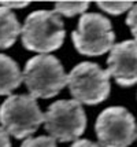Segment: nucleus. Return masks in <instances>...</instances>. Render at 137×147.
Here are the masks:
<instances>
[{"label": "nucleus", "mask_w": 137, "mask_h": 147, "mask_svg": "<svg viewBox=\"0 0 137 147\" xmlns=\"http://www.w3.org/2000/svg\"><path fill=\"white\" fill-rule=\"evenodd\" d=\"M65 25L55 10H37L29 14L22 26V44L29 51L48 54L63 44Z\"/></svg>", "instance_id": "f257e3e1"}, {"label": "nucleus", "mask_w": 137, "mask_h": 147, "mask_svg": "<svg viewBox=\"0 0 137 147\" xmlns=\"http://www.w3.org/2000/svg\"><path fill=\"white\" fill-rule=\"evenodd\" d=\"M23 81L33 98L48 99L58 95L67 85L69 74L58 58L49 54H40L30 58L23 69Z\"/></svg>", "instance_id": "f03ea898"}, {"label": "nucleus", "mask_w": 137, "mask_h": 147, "mask_svg": "<svg viewBox=\"0 0 137 147\" xmlns=\"http://www.w3.org/2000/svg\"><path fill=\"white\" fill-rule=\"evenodd\" d=\"M44 122V114L32 95H11L0 106V124L8 135L29 139Z\"/></svg>", "instance_id": "7ed1b4c3"}, {"label": "nucleus", "mask_w": 137, "mask_h": 147, "mask_svg": "<svg viewBox=\"0 0 137 147\" xmlns=\"http://www.w3.org/2000/svg\"><path fill=\"white\" fill-rule=\"evenodd\" d=\"M110 73L98 63L81 62L69 73L67 87L74 100L85 105H99L110 95Z\"/></svg>", "instance_id": "20e7f679"}, {"label": "nucleus", "mask_w": 137, "mask_h": 147, "mask_svg": "<svg viewBox=\"0 0 137 147\" xmlns=\"http://www.w3.org/2000/svg\"><path fill=\"white\" fill-rule=\"evenodd\" d=\"M76 50L88 57H99L112 50L115 34L104 15L89 13L81 15L77 29L72 33Z\"/></svg>", "instance_id": "39448f33"}, {"label": "nucleus", "mask_w": 137, "mask_h": 147, "mask_svg": "<svg viewBox=\"0 0 137 147\" xmlns=\"http://www.w3.org/2000/svg\"><path fill=\"white\" fill-rule=\"evenodd\" d=\"M44 127L51 138L62 143L78 139L86 127V115L77 100L53 102L44 114Z\"/></svg>", "instance_id": "423d86ee"}, {"label": "nucleus", "mask_w": 137, "mask_h": 147, "mask_svg": "<svg viewBox=\"0 0 137 147\" xmlns=\"http://www.w3.org/2000/svg\"><path fill=\"white\" fill-rule=\"evenodd\" d=\"M95 131L102 147H128L137 139L134 117L121 106L103 110L96 120Z\"/></svg>", "instance_id": "0eeeda50"}, {"label": "nucleus", "mask_w": 137, "mask_h": 147, "mask_svg": "<svg viewBox=\"0 0 137 147\" xmlns=\"http://www.w3.org/2000/svg\"><path fill=\"white\" fill-rule=\"evenodd\" d=\"M108 69L118 85L132 87L137 83V41L126 40L112 47L107 59Z\"/></svg>", "instance_id": "6e6552de"}, {"label": "nucleus", "mask_w": 137, "mask_h": 147, "mask_svg": "<svg viewBox=\"0 0 137 147\" xmlns=\"http://www.w3.org/2000/svg\"><path fill=\"white\" fill-rule=\"evenodd\" d=\"M23 81L18 63L13 58L0 54V95H10Z\"/></svg>", "instance_id": "1a4fd4ad"}, {"label": "nucleus", "mask_w": 137, "mask_h": 147, "mask_svg": "<svg viewBox=\"0 0 137 147\" xmlns=\"http://www.w3.org/2000/svg\"><path fill=\"white\" fill-rule=\"evenodd\" d=\"M21 33L22 28L13 10L0 6V50L10 48Z\"/></svg>", "instance_id": "9d476101"}, {"label": "nucleus", "mask_w": 137, "mask_h": 147, "mask_svg": "<svg viewBox=\"0 0 137 147\" xmlns=\"http://www.w3.org/2000/svg\"><path fill=\"white\" fill-rule=\"evenodd\" d=\"M89 1H56L55 3V11L59 15L65 17H74L77 14H82L88 10Z\"/></svg>", "instance_id": "9b49d317"}, {"label": "nucleus", "mask_w": 137, "mask_h": 147, "mask_svg": "<svg viewBox=\"0 0 137 147\" xmlns=\"http://www.w3.org/2000/svg\"><path fill=\"white\" fill-rule=\"evenodd\" d=\"M133 6V1H98L99 8L111 15H121L126 11H130Z\"/></svg>", "instance_id": "f8f14e48"}, {"label": "nucleus", "mask_w": 137, "mask_h": 147, "mask_svg": "<svg viewBox=\"0 0 137 147\" xmlns=\"http://www.w3.org/2000/svg\"><path fill=\"white\" fill-rule=\"evenodd\" d=\"M21 147H58L56 142L51 136H39V138H29L22 143Z\"/></svg>", "instance_id": "ddd939ff"}, {"label": "nucleus", "mask_w": 137, "mask_h": 147, "mask_svg": "<svg viewBox=\"0 0 137 147\" xmlns=\"http://www.w3.org/2000/svg\"><path fill=\"white\" fill-rule=\"evenodd\" d=\"M126 25L130 28L132 34L134 36L137 41V4L132 7V10L128 14V18H126Z\"/></svg>", "instance_id": "4468645a"}, {"label": "nucleus", "mask_w": 137, "mask_h": 147, "mask_svg": "<svg viewBox=\"0 0 137 147\" xmlns=\"http://www.w3.org/2000/svg\"><path fill=\"white\" fill-rule=\"evenodd\" d=\"M30 1H0V6L6 7V8H23V7H27Z\"/></svg>", "instance_id": "2eb2a0df"}, {"label": "nucleus", "mask_w": 137, "mask_h": 147, "mask_svg": "<svg viewBox=\"0 0 137 147\" xmlns=\"http://www.w3.org/2000/svg\"><path fill=\"white\" fill-rule=\"evenodd\" d=\"M0 147H11V142L8 138V134L3 127H0Z\"/></svg>", "instance_id": "dca6fc26"}, {"label": "nucleus", "mask_w": 137, "mask_h": 147, "mask_svg": "<svg viewBox=\"0 0 137 147\" xmlns=\"http://www.w3.org/2000/svg\"><path fill=\"white\" fill-rule=\"evenodd\" d=\"M72 147H102L98 143H93V142L88 140V139H80V140H76L72 144Z\"/></svg>", "instance_id": "f3484780"}]
</instances>
